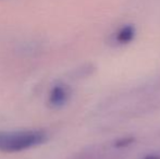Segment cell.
I'll return each mask as SVG.
<instances>
[{"label": "cell", "instance_id": "6da1fadb", "mask_svg": "<svg viewBox=\"0 0 160 159\" xmlns=\"http://www.w3.org/2000/svg\"><path fill=\"white\" fill-rule=\"evenodd\" d=\"M48 141V134L44 130H0V152L1 153H21L35 148Z\"/></svg>", "mask_w": 160, "mask_h": 159}, {"label": "cell", "instance_id": "7a4b0ae2", "mask_svg": "<svg viewBox=\"0 0 160 159\" xmlns=\"http://www.w3.org/2000/svg\"><path fill=\"white\" fill-rule=\"evenodd\" d=\"M70 91L67 86L62 84H57L51 88L49 94V105L53 108H61L69 100Z\"/></svg>", "mask_w": 160, "mask_h": 159}, {"label": "cell", "instance_id": "3957f363", "mask_svg": "<svg viewBox=\"0 0 160 159\" xmlns=\"http://www.w3.org/2000/svg\"><path fill=\"white\" fill-rule=\"evenodd\" d=\"M133 37V32L131 28H124L123 31H121L117 36V40L120 44H125V42H130Z\"/></svg>", "mask_w": 160, "mask_h": 159}, {"label": "cell", "instance_id": "277c9868", "mask_svg": "<svg viewBox=\"0 0 160 159\" xmlns=\"http://www.w3.org/2000/svg\"><path fill=\"white\" fill-rule=\"evenodd\" d=\"M132 142H133L132 137H127V138H123V140L117 141V142L114 143V146L116 147H123V146H127V145L131 144Z\"/></svg>", "mask_w": 160, "mask_h": 159}, {"label": "cell", "instance_id": "5b68a950", "mask_svg": "<svg viewBox=\"0 0 160 159\" xmlns=\"http://www.w3.org/2000/svg\"><path fill=\"white\" fill-rule=\"evenodd\" d=\"M144 159H160V155H149Z\"/></svg>", "mask_w": 160, "mask_h": 159}]
</instances>
